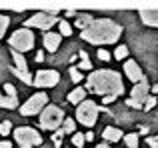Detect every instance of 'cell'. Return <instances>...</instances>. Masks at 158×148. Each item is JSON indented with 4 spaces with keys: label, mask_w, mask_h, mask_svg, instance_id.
<instances>
[{
    "label": "cell",
    "mask_w": 158,
    "mask_h": 148,
    "mask_svg": "<svg viewBox=\"0 0 158 148\" xmlns=\"http://www.w3.org/2000/svg\"><path fill=\"white\" fill-rule=\"evenodd\" d=\"M148 90H150V84H148L146 76H144L142 80H140L138 84H134V88L130 90V98H134L136 102L144 104V100H146V96H148Z\"/></svg>",
    "instance_id": "cell-10"
},
{
    "label": "cell",
    "mask_w": 158,
    "mask_h": 148,
    "mask_svg": "<svg viewBox=\"0 0 158 148\" xmlns=\"http://www.w3.org/2000/svg\"><path fill=\"white\" fill-rule=\"evenodd\" d=\"M94 148H110V146H108L106 142H102V144H98V146H94Z\"/></svg>",
    "instance_id": "cell-40"
},
{
    "label": "cell",
    "mask_w": 158,
    "mask_h": 148,
    "mask_svg": "<svg viewBox=\"0 0 158 148\" xmlns=\"http://www.w3.org/2000/svg\"><path fill=\"white\" fill-rule=\"evenodd\" d=\"M46 106H48L46 92H36L34 96H30L20 106V114H22V116H34V114H40Z\"/></svg>",
    "instance_id": "cell-7"
},
{
    "label": "cell",
    "mask_w": 158,
    "mask_h": 148,
    "mask_svg": "<svg viewBox=\"0 0 158 148\" xmlns=\"http://www.w3.org/2000/svg\"><path fill=\"white\" fill-rule=\"evenodd\" d=\"M124 142H126L128 148H138V134H136V132L124 134Z\"/></svg>",
    "instance_id": "cell-19"
},
{
    "label": "cell",
    "mask_w": 158,
    "mask_h": 148,
    "mask_svg": "<svg viewBox=\"0 0 158 148\" xmlns=\"http://www.w3.org/2000/svg\"><path fill=\"white\" fill-rule=\"evenodd\" d=\"M88 90L100 96H120L124 92L122 76L114 70H94L86 80Z\"/></svg>",
    "instance_id": "cell-1"
},
{
    "label": "cell",
    "mask_w": 158,
    "mask_h": 148,
    "mask_svg": "<svg viewBox=\"0 0 158 148\" xmlns=\"http://www.w3.org/2000/svg\"><path fill=\"white\" fill-rule=\"evenodd\" d=\"M66 100L70 102V104H80V102H84L86 100V90L82 88V86H78V88H74L72 92L68 94V98H66Z\"/></svg>",
    "instance_id": "cell-15"
},
{
    "label": "cell",
    "mask_w": 158,
    "mask_h": 148,
    "mask_svg": "<svg viewBox=\"0 0 158 148\" xmlns=\"http://www.w3.org/2000/svg\"><path fill=\"white\" fill-rule=\"evenodd\" d=\"M124 74H126V78H130V82H140L144 78L140 66L136 64V60H132V58L124 62Z\"/></svg>",
    "instance_id": "cell-11"
},
{
    "label": "cell",
    "mask_w": 158,
    "mask_h": 148,
    "mask_svg": "<svg viewBox=\"0 0 158 148\" xmlns=\"http://www.w3.org/2000/svg\"><path fill=\"white\" fill-rule=\"evenodd\" d=\"M102 138H104L106 142H118L120 138H124L122 130L120 128H114V126H106L104 132H102Z\"/></svg>",
    "instance_id": "cell-14"
},
{
    "label": "cell",
    "mask_w": 158,
    "mask_h": 148,
    "mask_svg": "<svg viewBox=\"0 0 158 148\" xmlns=\"http://www.w3.org/2000/svg\"><path fill=\"white\" fill-rule=\"evenodd\" d=\"M12 60H14V68H18V70H26L28 62H26V58H24L20 52H12Z\"/></svg>",
    "instance_id": "cell-18"
},
{
    "label": "cell",
    "mask_w": 158,
    "mask_h": 148,
    "mask_svg": "<svg viewBox=\"0 0 158 148\" xmlns=\"http://www.w3.org/2000/svg\"><path fill=\"white\" fill-rule=\"evenodd\" d=\"M0 148H12V144L8 140H2V142H0Z\"/></svg>",
    "instance_id": "cell-37"
},
{
    "label": "cell",
    "mask_w": 158,
    "mask_h": 148,
    "mask_svg": "<svg viewBox=\"0 0 158 148\" xmlns=\"http://www.w3.org/2000/svg\"><path fill=\"white\" fill-rule=\"evenodd\" d=\"M126 56H128V48H126V46H118V48L114 50V58H116V60H124Z\"/></svg>",
    "instance_id": "cell-27"
},
{
    "label": "cell",
    "mask_w": 158,
    "mask_h": 148,
    "mask_svg": "<svg viewBox=\"0 0 158 148\" xmlns=\"http://www.w3.org/2000/svg\"><path fill=\"white\" fill-rule=\"evenodd\" d=\"M76 118L82 126H94L98 120V106L94 100H84L76 106Z\"/></svg>",
    "instance_id": "cell-6"
},
{
    "label": "cell",
    "mask_w": 158,
    "mask_h": 148,
    "mask_svg": "<svg viewBox=\"0 0 158 148\" xmlns=\"http://www.w3.org/2000/svg\"><path fill=\"white\" fill-rule=\"evenodd\" d=\"M126 106H130V108H142V104H140V102H136L134 98H128V100H126Z\"/></svg>",
    "instance_id": "cell-33"
},
{
    "label": "cell",
    "mask_w": 158,
    "mask_h": 148,
    "mask_svg": "<svg viewBox=\"0 0 158 148\" xmlns=\"http://www.w3.org/2000/svg\"><path fill=\"white\" fill-rule=\"evenodd\" d=\"M8 24H10V18H8L6 14H0V38L4 36V32H6Z\"/></svg>",
    "instance_id": "cell-26"
},
{
    "label": "cell",
    "mask_w": 158,
    "mask_h": 148,
    "mask_svg": "<svg viewBox=\"0 0 158 148\" xmlns=\"http://www.w3.org/2000/svg\"><path fill=\"white\" fill-rule=\"evenodd\" d=\"M62 134H64V130H56V132H54V136H52V140H54V146H60Z\"/></svg>",
    "instance_id": "cell-32"
},
{
    "label": "cell",
    "mask_w": 158,
    "mask_h": 148,
    "mask_svg": "<svg viewBox=\"0 0 158 148\" xmlns=\"http://www.w3.org/2000/svg\"><path fill=\"white\" fill-rule=\"evenodd\" d=\"M4 90H6V94H8L10 98H18V96H16V88H14L12 84H4Z\"/></svg>",
    "instance_id": "cell-31"
},
{
    "label": "cell",
    "mask_w": 158,
    "mask_h": 148,
    "mask_svg": "<svg viewBox=\"0 0 158 148\" xmlns=\"http://www.w3.org/2000/svg\"><path fill=\"white\" fill-rule=\"evenodd\" d=\"M70 78H72V82H76V84L82 80V72L78 70V66H72V68H70Z\"/></svg>",
    "instance_id": "cell-29"
},
{
    "label": "cell",
    "mask_w": 158,
    "mask_h": 148,
    "mask_svg": "<svg viewBox=\"0 0 158 148\" xmlns=\"http://www.w3.org/2000/svg\"><path fill=\"white\" fill-rule=\"evenodd\" d=\"M58 24H60V32H58L60 36H72V26H70L66 20H60Z\"/></svg>",
    "instance_id": "cell-22"
},
{
    "label": "cell",
    "mask_w": 158,
    "mask_h": 148,
    "mask_svg": "<svg viewBox=\"0 0 158 148\" xmlns=\"http://www.w3.org/2000/svg\"><path fill=\"white\" fill-rule=\"evenodd\" d=\"M76 18H78V20H76V26L80 28V30H86V28H88L90 24L94 22V18H92L90 14H78Z\"/></svg>",
    "instance_id": "cell-17"
},
{
    "label": "cell",
    "mask_w": 158,
    "mask_h": 148,
    "mask_svg": "<svg viewBox=\"0 0 158 148\" xmlns=\"http://www.w3.org/2000/svg\"><path fill=\"white\" fill-rule=\"evenodd\" d=\"M146 144L150 148H158V138H146Z\"/></svg>",
    "instance_id": "cell-34"
},
{
    "label": "cell",
    "mask_w": 158,
    "mask_h": 148,
    "mask_svg": "<svg viewBox=\"0 0 158 148\" xmlns=\"http://www.w3.org/2000/svg\"><path fill=\"white\" fill-rule=\"evenodd\" d=\"M114 98L116 96H104V98H102V102H104V104H112V102H114Z\"/></svg>",
    "instance_id": "cell-35"
},
{
    "label": "cell",
    "mask_w": 158,
    "mask_h": 148,
    "mask_svg": "<svg viewBox=\"0 0 158 148\" xmlns=\"http://www.w3.org/2000/svg\"><path fill=\"white\" fill-rule=\"evenodd\" d=\"M56 22H60V20H56L52 14H48V12H36V14H32L28 20H24V26L30 28H42V30H48V28H52Z\"/></svg>",
    "instance_id": "cell-8"
},
{
    "label": "cell",
    "mask_w": 158,
    "mask_h": 148,
    "mask_svg": "<svg viewBox=\"0 0 158 148\" xmlns=\"http://www.w3.org/2000/svg\"><path fill=\"white\" fill-rule=\"evenodd\" d=\"M64 122V112L58 106L48 104L46 108L40 112V126L44 130H58V126Z\"/></svg>",
    "instance_id": "cell-5"
},
{
    "label": "cell",
    "mask_w": 158,
    "mask_h": 148,
    "mask_svg": "<svg viewBox=\"0 0 158 148\" xmlns=\"http://www.w3.org/2000/svg\"><path fill=\"white\" fill-rule=\"evenodd\" d=\"M62 130H64V132H74V130H76V122H74L72 118L66 116L64 122H62Z\"/></svg>",
    "instance_id": "cell-23"
},
{
    "label": "cell",
    "mask_w": 158,
    "mask_h": 148,
    "mask_svg": "<svg viewBox=\"0 0 158 148\" xmlns=\"http://www.w3.org/2000/svg\"><path fill=\"white\" fill-rule=\"evenodd\" d=\"M8 44L14 48V52H28L34 48V32L28 28H18L14 34L8 38Z\"/></svg>",
    "instance_id": "cell-3"
},
{
    "label": "cell",
    "mask_w": 158,
    "mask_h": 148,
    "mask_svg": "<svg viewBox=\"0 0 158 148\" xmlns=\"http://www.w3.org/2000/svg\"><path fill=\"white\" fill-rule=\"evenodd\" d=\"M78 56H80V66H78V70H80V68L82 70H90V68H92V62L88 60V54H86L84 50H80Z\"/></svg>",
    "instance_id": "cell-20"
},
{
    "label": "cell",
    "mask_w": 158,
    "mask_h": 148,
    "mask_svg": "<svg viewBox=\"0 0 158 148\" xmlns=\"http://www.w3.org/2000/svg\"><path fill=\"white\" fill-rule=\"evenodd\" d=\"M14 132V140L18 142L20 148H32V146H38L42 144V136H40L38 130H34L32 126H18Z\"/></svg>",
    "instance_id": "cell-4"
},
{
    "label": "cell",
    "mask_w": 158,
    "mask_h": 148,
    "mask_svg": "<svg viewBox=\"0 0 158 148\" xmlns=\"http://www.w3.org/2000/svg\"><path fill=\"white\" fill-rule=\"evenodd\" d=\"M12 74H14L18 80H22L24 84H28V86L34 84V78H32V74L28 72V70H18V68H12Z\"/></svg>",
    "instance_id": "cell-16"
},
{
    "label": "cell",
    "mask_w": 158,
    "mask_h": 148,
    "mask_svg": "<svg viewBox=\"0 0 158 148\" xmlns=\"http://www.w3.org/2000/svg\"><path fill=\"white\" fill-rule=\"evenodd\" d=\"M12 132V124L8 120H4V122H0V136H8V134Z\"/></svg>",
    "instance_id": "cell-28"
},
{
    "label": "cell",
    "mask_w": 158,
    "mask_h": 148,
    "mask_svg": "<svg viewBox=\"0 0 158 148\" xmlns=\"http://www.w3.org/2000/svg\"><path fill=\"white\" fill-rule=\"evenodd\" d=\"M84 140H86V142L94 140V132H86V134H84Z\"/></svg>",
    "instance_id": "cell-36"
},
{
    "label": "cell",
    "mask_w": 158,
    "mask_h": 148,
    "mask_svg": "<svg viewBox=\"0 0 158 148\" xmlns=\"http://www.w3.org/2000/svg\"><path fill=\"white\" fill-rule=\"evenodd\" d=\"M0 98H2V96H0Z\"/></svg>",
    "instance_id": "cell-42"
},
{
    "label": "cell",
    "mask_w": 158,
    "mask_h": 148,
    "mask_svg": "<svg viewBox=\"0 0 158 148\" xmlns=\"http://www.w3.org/2000/svg\"><path fill=\"white\" fill-rule=\"evenodd\" d=\"M60 40H62V36L58 32H46L44 34V48L48 52H56L60 48Z\"/></svg>",
    "instance_id": "cell-12"
},
{
    "label": "cell",
    "mask_w": 158,
    "mask_h": 148,
    "mask_svg": "<svg viewBox=\"0 0 158 148\" xmlns=\"http://www.w3.org/2000/svg\"><path fill=\"white\" fill-rule=\"evenodd\" d=\"M152 92H154V94H158V84L154 86V88H152Z\"/></svg>",
    "instance_id": "cell-41"
},
{
    "label": "cell",
    "mask_w": 158,
    "mask_h": 148,
    "mask_svg": "<svg viewBox=\"0 0 158 148\" xmlns=\"http://www.w3.org/2000/svg\"><path fill=\"white\" fill-rule=\"evenodd\" d=\"M122 36V26L110 18H98L82 30V38L90 44H114Z\"/></svg>",
    "instance_id": "cell-2"
},
{
    "label": "cell",
    "mask_w": 158,
    "mask_h": 148,
    "mask_svg": "<svg viewBox=\"0 0 158 148\" xmlns=\"http://www.w3.org/2000/svg\"><path fill=\"white\" fill-rule=\"evenodd\" d=\"M156 96H154V94H148V96H146V100H144V104H142V108L144 110H152V108H154V106H156Z\"/></svg>",
    "instance_id": "cell-24"
},
{
    "label": "cell",
    "mask_w": 158,
    "mask_h": 148,
    "mask_svg": "<svg viewBox=\"0 0 158 148\" xmlns=\"http://www.w3.org/2000/svg\"><path fill=\"white\" fill-rule=\"evenodd\" d=\"M140 20H142L146 26L158 28V10H140Z\"/></svg>",
    "instance_id": "cell-13"
},
{
    "label": "cell",
    "mask_w": 158,
    "mask_h": 148,
    "mask_svg": "<svg viewBox=\"0 0 158 148\" xmlns=\"http://www.w3.org/2000/svg\"><path fill=\"white\" fill-rule=\"evenodd\" d=\"M66 16H68V18H74V16H78V14L74 10H66Z\"/></svg>",
    "instance_id": "cell-39"
},
{
    "label": "cell",
    "mask_w": 158,
    "mask_h": 148,
    "mask_svg": "<svg viewBox=\"0 0 158 148\" xmlns=\"http://www.w3.org/2000/svg\"><path fill=\"white\" fill-rule=\"evenodd\" d=\"M72 144L76 146V148H82L86 144V140H84V134L82 132H74V136H72Z\"/></svg>",
    "instance_id": "cell-25"
},
{
    "label": "cell",
    "mask_w": 158,
    "mask_h": 148,
    "mask_svg": "<svg viewBox=\"0 0 158 148\" xmlns=\"http://www.w3.org/2000/svg\"><path fill=\"white\" fill-rule=\"evenodd\" d=\"M42 60H44V54L42 52H36V62H42Z\"/></svg>",
    "instance_id": "cell-38"
},
{
    "label": "cell",
    "mask_w": 158,
    "mask_h": 148,
    "mask_svg": "<svg viewBox=\"0 0 158 148\" xmlns=\"http://www.w3.org/2000/svg\"><path fill=\"white\" fill-rule=\"evenodd\" d=\"M0 106H2V108H16V106H18V98L4 96V98H0Z\"/></svg>",
    "instance_id": "cell-21"
},
{
    "label": "cell",
    "mask_w": 158,
    "mask_h": 148,
    "mask_svg": "<svg viewBox=\"0 0 158 148\" xmlns=\"http://www.w3.org/2000/svg\"><path fill=\"white\" fill-rule=\"evenodd\" d=\"M96 56H98V60H102V62H108V60H110V52L104 50V48H100V50L96 52Z\"/></svg>",
    "instance_id": "cell-30"
},
{
    "label": "cell",
    "mask_w": 158,
    "mask_h": 148,
    "mask_svg": "<svg viewBox=\"0 0 158 148\" xmlns=\"http://www.w3.org/2000/svg\"><path fill=\"white\" fill-rule=\"evenodd\" d=\"M60 82V74L56 70H38L34 76V84L32 86H38V88H52Z\"/></svg>",
    "instance_id": "cell-9"
}]
</instances>
